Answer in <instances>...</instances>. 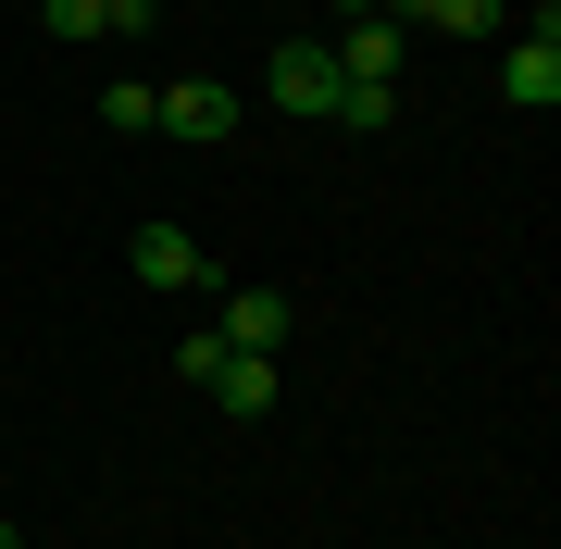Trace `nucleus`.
I'll use <instances>...</instances> for the list:
<instances>
[{
  "instance_id": "obj_1",
  "label": "nucleus",
  "mask_w": 561,
  "mask_h": 549,
  "mask_svg": "<svg viewBox=\"0 0 561 549\" xmlns=\"http://www.w3.org/2000/svg\"><path fill=\"white\" fill-rule=\"evenodd\" d=\"M500 101H512V113H549V101H561V13H549V0H537V25L500 50Z\"/></svg>"
},
{
  "instance_id": "obj_2",
  "label": "nucleus",
  "mask_w": 561,
  "mask_h": 549,
  "mask_svg": "<svg viewBox=\"0 0 561 549\" xmlns=\"http://www.w3.org/2000/svg\"><path fill=\"white\" fill-rule=\"evenodd\" d=\"M162 138H187V150H213V138H238V88L225 76H187V88H162Z\"/></svg>"
},
{
  "instance_id": "obj_3",
  "label": "nucleus",
  "mask_w": 561,
  "mask_h": 549,
  "mask_svg": "<svg viewBox=\"0 0 561 549\" xmlns=\"http://www.w3.org/2000/svg\"><path fill=\"white\" fill-rule=\"evenodd\" d=\"M262 88H275V113H324V101H337V50H324V38H287L275 62H262Z\"/></svg>"
},
{
  "instance_id": "obj_4",
  "label": "nucleus",
  "mask_w": 561,
  "mask_h": 549,
  "mask_svg": "<svg viewBox=\"0 0 561 549\" xmlns=\"http://www.w3.org/2000/svg\"><path fill=\"white\" fill-rule=\"evenodd\" d=\"M287 325H300V312H287V287H238V300H225V350H250V363H275V350H287Z\"/></svg>"
},
{
  "instance_id": "obj_5",
  "label": "nucleus",
  "mask_w": 561,
  "mask_h": 549,
  "mask_svg": "<svg viewBox=\"0 0 561 549\" xmlns=\"http://www.w3.org/2000/svg\"><path fill=\"white\" fill-rule=\"evenodd\" d=\"M125 263H138V287H201L213 250L187 238V225H138V238H125Z\"/></svg>"
},
{
  "instance_id": "obj_6",
  "label": "nucleus",
  "mask_w": 561,
  "mask_h": 549,
  "mask_svg": "<svg viewBox=\"0 0 561 549\" xmlns=\"http://www.w3.org/2000/svg\"><path fill=\"white\" fill-rule=\"evenodd\" d=\"M201 400L225 412V425H262V412H275V363H250V350H225V363L201 375Z\"/></svg>"
},
{
  "instance_id": "obj_7",
  "label": "nucleus",
  "mask_w": 561,
  "mask_h": 549,
  "mask_svg": "<svg viewBox=\"0 0 561 549\" xmlns=\"http://www.w3.org/2000/svg\"><path fill=\"white\" fill-rule=\"evenodd\" d=\"M324 50H337V76H387V88H400V50H412V38H400L387 13H350Z\"/></svg>"
},
{
  "instance_id": "obj_8",
  "label": "nucleus",
  "mask_w": 561,
  "mask_h": 549,
  "mask_svg": "<svg viewBox=\"0 0 561 549\" xmlns=\"http://www.w3.org/2000/svg\"><path fill=\"white\" fill-rule=\"evenodd\" d=\"M324 113H337L350 138H387V125H400V88H387V76H337V101H324Z\"/></svg>"
},
{
  "instance_id": "obj_9",
  "label": "nucleus",
  "mask_w": 561,
  "mask_h": 549,
  "mask_svg": "<svg viewBox=\"0 0 561 549\" xmlns=\"http://www.w3.org/2000/svg\"><path fill=\"white\" fill-rule=\"evenodd\" d=\"M150 113H162V88H138V76L101 88V125H113V138H150Z\"/></svg>"
},
{
  "instance_id": "obj_10",
  "label": "nucleus",
  "mask_w": 561,
  "mask_h": 549,
  "mask_svg": "<svg viewBox=\"0 0 561 549\" xmlns=\"http://www.w3.org/2000/svg\"><path fill=\"white\" fill-rule=\"evenodd\" d=\"M50 38H62V50H88V38H101V0H50Z\"/></svg>"
},
{
  "instance_id": "obj_11",
  "label": "nucleus",
  "mask_w": 561,
  "mask_h": 549,
  "mask_svg": "<svg viewBox=\"0 0 561 549\" xmlns=\"http://www.w3.org/2000/svg\"><path fill=\"white\" fill-rule=\"evenodd\" d=\"M150 13L162 0H101V38H150Z\"/></svg>"
},
{
  "instance_id": "obj_12",
  "label": "nucleus",
  "mask_w": 561,
  "mask_h": 549,
  "mask_svg": "<svg viewBox=\"0 0 561 549\" xmlns=\"http://www.w3.org/2000/svg\"><path fill=\"white\" fill-rule=\"evenodd\" d=\"M337 13H387V0H337Z\"/></svg>"
},
{
  "instance_id": "obj_13",
  "label": "nucleus",
  "mask_w": 561,
  "mask_h": 549,
  "mask_svg": "<svg viewBox=\"0 0 561 549\" xmlns=\"http://www.w3.org/2000/svg\"><path fill=\"white\" fill-rule=\"evenodd\" d=\"M0 549H25V537H13V525H0Z\"/></svg>"
}]
</instances>
